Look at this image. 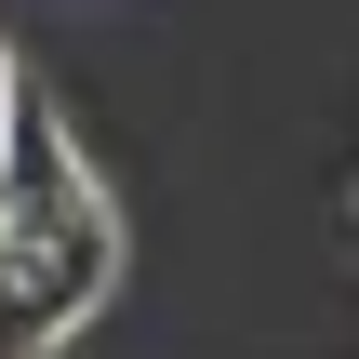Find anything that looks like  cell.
I'll return each mask as SVG.
<instances>
[{
  "mask_svg": "<svg viewBox=\"0 0 359 359\" xmlns=\"http://www.w3.org/2000/svg\"><path fill=\"white\" fill-rule=\"evenodd\" d=\"M120 280V213L80 160V133L27 93L0 133V359H53Z\"/></svg>",
  "mask_w": 359,
  "mask_h": 359,
  "instance_id": "cell-1",
  "label": "cell"
},
{
  "mask_svg": "<svg viewBox=\"0 0 359 359\" xmlns=\"http://www.w3.org/2000/svg\"><path fill=\"white\" fill-rule=\"evenodd\" d=\"M13 107H27V80H13V40H0V133H13Z\"/></svg>",
  "mask_w": 359,
  "mask_h": 359,
  "instance_id": "cell-2",
  "label": "cell"
}]
</instances>
